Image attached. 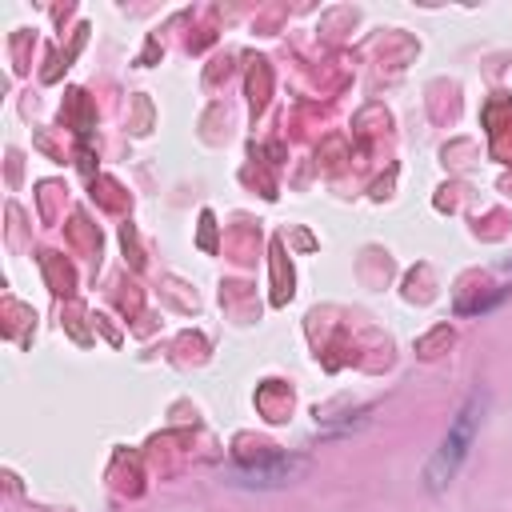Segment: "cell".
<instances>
[{"label":"cell","instance_id":"6da1fadb","mask_svg":"<svg viewBox=\"0 0 512 512\" xmlns=\"http://www.w3.org/2000/svg\"><path fill=\"white\" fill-rule=\"evenodd\" d=\"M480 416H484V396L476 392V396H468V404L456 412V420L448 424L444 440L436 444V452H432L428 464H424V488H428V492H444V488L456 480V472H460V464L468 460V448H472V440H476Z\"/></svg>","mask_w":512,"mask_h":512},{"label":"cell","instance_id":"7a4b0ae2","mask_svg":"<svg viewBox=\"0 0 512 512\" xmlns=\"http://www.w3.org/2000/svg\"><path fill=\"white\" fill-rule=\"evenodd\" d=\"M304 468H308L304 456H268V460H260V464L232 468V472H228V484H240V488H284V484H292Z\"/></svg>","mask_w":512,"mask_h":512}]
</instances>
